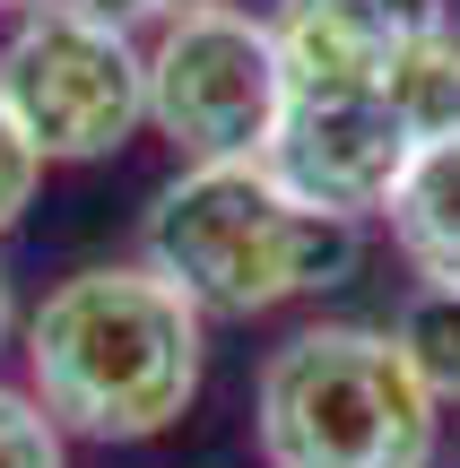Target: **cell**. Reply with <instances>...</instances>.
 <instances>
[{
    "label": "cell",
    "mask_w": 460,
    "mask_h": 468,
    "mask_svg": "<svg viewBox=\"0 0 460 468\" xmlns=\"http://www.w3.org/2000/svg\"><path fill=\"white\" fill-rule=\"evenodd\" d=\"M17 356H27V399L61 434L156 442L200 399L209 321L148 261H96L70 269L17 321Z\"/></svg>",
    "instance_id": "1"
},
{
    "label": "cell",
    "mask_w": 460,
    "mask_h": 468,
    "mask_svg": "<svg viewBox=\"0 0 460 468\" xmlns=\"http://www.w3.org/2000/svg\"><path fill=\"white\" fill-rule=\"evenodd\" d=\"M139 261L200 321H261L357 278L365 226L295 200L270 165H183L139 218Z\"/></svg>",
    "instance_id": "2"
},
{
    "label": "cell",
    "mask_w": 460,
    "mask_h": 468,
    "mask_svg": "<svg viewBox=\"0 0 460 468\" xmlns=\"http://www.w3.org/2000/svg\"><path fill=\"white\" fill-rule=\"evenodd\" d=\"M252 442L270 468H434L444 399L400 330L313 321L261 356Z\"/></svg>",
    "instance_id": "3"
},
{
    "label": "cell",
    "mask_w": 460,
    "mask_h": 468,
    "mask_svg": "<svg viewBox=\"0 0 460 468\" xmlns=\"http://www.w3.org/2000/svg\"><path fill=\"white\" fill-rule=\"evenodd\" d=\"M452 122H460V35L444 27L382 79H339V87L287 79V104H278V131L261 148V165L295 200L365 226V218H382L400 165Z\"/></svg>",
    "instance_id": "4"
},
{
    "label": "cell",
    "mask_w": 460,
    "mask_h": 468,
    "mask_svg": "<svg viewBox=\"0 0 460 468\" xmlns=\"http://www.w3.org/2000/svg\"><path fill=\"white\" fill-rule=\"evenodd\" d=\"M0 113L44 165H104L148 122V44L87 0H35L0 35Z\"/></svg>",
    "instance_id": "5"
},
{
    "label": "cell",
    "mask_w": 460,
    "mask_h": 468,
    "mask_svg": "<svg viewBox=\"0 0 460 468\" xmlns=\"http://www.w3.org/2000/svg\"><path fill=\"white\" fill-rule=\"evenodd\" d=\"M278 104H287V61L270 17L200 0L148 35V131L174 139L183 165H261Z\"/></svg>",
    "instance_id": "6"
},
{
    "label": "cell",
    "mask_w": 460,
    "mask_h": 468,
    "mask_svg": "<svg viewBox=\"0 0 460 468\" xmlns=\"http://www.w3.org/2000/svg\"><path fill=\"white\" fill-rule=\"evenodd\" d=\"M444 27H452V0H278L270 9L287 79H313V87L382 79Z\"/></svg>",
    "instance_id": "7"
},
{
    "label": "cell",
    "mask_w": 460,
    "mask_h": 468,
    "mask_svg": "<svg viewBox=\"0 0 460 468\" xmlns=\"http://www.w3.org/2000/svg\"><path fill=\"white\" fill-rule=\"evenodd\" d=\"M382 226H391V251L426 286H460V122L434 131L400 165L391 200H382Z\"/></svg>",
    "instance_id": "8"
},
{
    "label": "cell",
    "mask_w": 460,
    "mask_h": 468,
    "mask_svg": "<svg viewBox=\"0 0 460 468\" xmlns=\"http://www.w3.org/2000/svg\"><path fill=\"white\" fill-rule=\"evenodd\" d=\"M400 347L417 356L434 399H460V286H417L400 313Z\"/></svg>",
    "instance_id": "9"
},
{
    "label": "cell",
    "mask_w": 460,
    "mask_h": 468,
    "mask_svg": "<svg viewBox=\"0 0 460 468\" xmlns=\"http://www.w3.org/2000/svg\"><path fill=\"white\" fill-rule=\"evenodd\" d=\"M0 468H70V434L17 382H0Z\"/></svg>",
    "instance_id": "10"
},
{
    "label": "cell",
    "mask_w": 460,
    "mask_h": 468,
    "mask_svg": "<svg viewBox=\"0 0 460 468\" xmlns=\"http://www.w3.org/2000/svg\"><path fill=\"white\" fill-rule=\"evenodd\" d=\"M35 183H44V156L27 148V131H17L9 113H0V234L35 208Z\"/></svg>",
    "instance_id": "11"
},
{
    "label": "cell",
    "mask_w": 460,
    "mask_h": 468,
    "mask_svg": "<svg viewBox=\"0 0 460 468\" xmlns=\"http://www.w3.org/2000/svg\"><path fill=\"white\" fill-rule=\"evenodd\" d=\"M87 9H104V17H122V27H166V17H183V9H200V0H87Z\"/></svg>",
    "instance_id": "12"
},
{
    "label": "cell",
    "mask_w": 460,
    "mask_h": 468,
    "mask_svg": "<svg viewBox=\"0 0 460 468\" xmlns=\"http://www.w3.org/2000/svg\"><path fill=\"white\" fill-rule=\"evenodd\" d=\"M0 347H17V278L0 269Z\"/></svg>",
    "instance_id": "13"
},
{
    "label": "cell",
    "mask_w": 460,
    "mask_h": 468,
    "mask_svg": "<svg viewBox=\"0 0 460 468\" xmlns=\"http://www.w3.org/2000/svg\"><path fill=\"white\" fill-rule=\"evenodd\" d=\"M0 9H9V17H17V9H35V0H0Z\"/></svg>",
    "instance_id": "14"
}]
</instances>
